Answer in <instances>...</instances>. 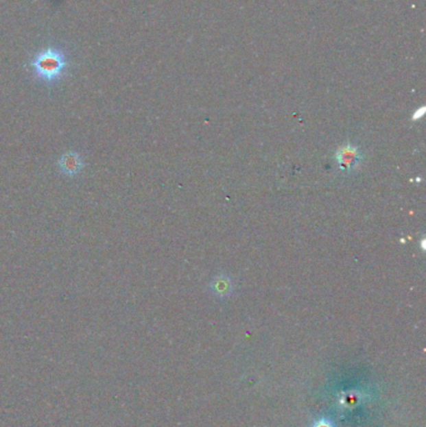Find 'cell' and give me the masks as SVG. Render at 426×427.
<instances>
[{"label": "cell", "mask_w": 426, "mask_h": 427, "mask_svg": "<svg viewBox=\"0 0 426 427\" xmlns=\"http://www.w3.org/2000/svg\"><path fill=\"white\" fill-rule=\"evenodd\" d=\"M30 65L35 77H38L43 83L54 84L63 77L69 62L63 50L50 47L39 51L33 58Z\"/></svg>", "instance_id": "obj_1"}, {"label": "cell", "mask_w": 426, "mask_h": 427, "mask_svg": "<svg viewBox=\"0 0 426 427\" xmlns=\"http://www.w3.org/2000/svg\"><path fill=\"white\" fill-rule=\"evenodd\" d=\"M84 158L77 151H67L60 155L58 160V169L64 176L75 178L79 175L84 169Z\"/></svg>", "instance_id": "obj_2"}, {"label": "cell", "mask_w": 426, "mask_h": 427, "mask_svg": "<svg viewBox=\"0 0 426 427\" xmlns=\"http://www.w3.org/2000/svg\"><path fill=\"white\" fill-rule=\"evenodd\" d=\"M359 159L360 156L357 154V149L353 147H342L338 153V160L344 168L350 169L355 167V164L359 162Z\"/></svg>", "instance_id": "obj_3"}, {"label": "cell", "mask_w": 426, "mask_h": 427, "mask_svg": "<svg viewBox=\"0 0 426 427\" xmlns=\"http://www.w3.org/2000/svg\"><path fill=\"white\" fill-rule=\"evenodd\" d=\"M211 287L215 294L225 296V295H229L231 291V282L228 278L220 276L217 278L214 284H211Z\"/></svg>", "instance_id": "obj_4"}, {"label": "cell", "mask_w": 426, "mask_h": 427, "mask_svg": "<svg viewBox=\"0 0 426 427\" xmlns=\"http://www.w3.org/2000/svg\"><path fill=\"white\" fill-rule=\"evenodd\" d=\"M314 427H331V425L329 424L328 421L322 420L316 422Z\"/></svg>", "instance_id": "obj_5"}]
</instances>
